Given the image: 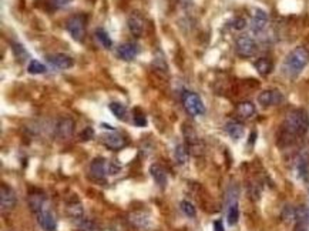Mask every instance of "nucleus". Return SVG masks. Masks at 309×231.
Listing matches in <instances>:
<instances>
[{"label": "nucleus", "mask_w": 309, "mask_h": 231, "mask_svg": "<svg viewBox=\"0 0 309 231\" xmlns=\"http://www.w3.org/2000/svg\"><path fill=\"white\" fill-rule=\"evenodd\" d=\"M246 27V20H245L244 17H235L234 20H232V29H235V30H243Z\"/></svg>", "instance_id": "nucleus-33"}, {"label": "nucleus", "mask_w": 309, "mask_h": 231, "mask_svg": "<svg viewBox=\"0 0 309 231\" xmlns=\"http://www.w3.org/2000/svg\"><path fill=\"white\" fill-rule=\"evenodd\" d=\"M29 206L33 210L34 214H37L39 211H42L44 208V196L42 193L39 194H30L29 196Z\"/></svg>", "instance_id": "nucleus-23"}, {"label": "nucleus", "mask_w": 309, "mask_h": 231, "mask_svg": "<svg viewBox=\"0 0 309 231\" xmlns=\"http://www.w3.org/2000/svg\"><path fill=\"white\" fill-rule=\"evenodd\" d=\"M90 173L94 179L103 180L109 174V164L106 163V160L103 157L94 159L90 164Z\"/></svg>", "instance_id": "nucleus-15"}, {"label": "nucleus", "mask_w": 309, "mask_h": 231, "mask_svg": "<svg viewBox=\"0 0 309 231\" xmlns=\"http://www.w3.org/2000/svg\"><path fill=\"white\" fill-rule=\"evenodd\" d=\"M101 141L107 149L114 150V151H118V150L124 149L127 146V139H124L121 134L115 132L107 133V134L101 136Z\"/></svg>", "instance_id": "nucleus-8"}, {"label": "nucleus", "mask_w": 309, "mask_h": 231, "mask_svg": "<svg viewBox=\"0 0 309 231\" xmlns=\"http://www.w3.org/2000/svg\"><path fill=\"white\" fill-rule=\"evenodd\" d=\"M254 66H255L257 71L260 73L261 76H268V74H271V71L274 70V63H272L269 59H266V57H261V59H258V60L254 63Z\"/></svg>", "instance_id": "nucleus-21"}, {"label": "nucleus", "mask_w": 309, "mask_h": 231, "mask_svg": "<svg viewBox=\"0 0 309 231\" xmlns=\"http://www.w3.org/2000/svg\"><path fill=\"white\" fill-rule=\"evenodd\" d=\"M150 174H151V177L155 182V184H158L161 188H164L167 185L168 176H167V171L164 170L163 165L151 164V167H150Z\"/></svg>", "instance_id": "nucleus-17"}, {"label": "nucleus", "mask_w": 309, "mask_h": 231, "mask_svg": "<svg viewBox=\"0 0 309 231\" xmlns=\"http://www.w3.org/2000/svg\"><path fill=\"white\" fill-rule=\"evenodd\" d=\"M296 168H298V174H299V177H301V179H304V180H308L309 162L307 157H301V159L298 160V165H296Z\"/></svg>", "instance_id": "nucleus-26"}, {"label": "nucleus", "mask_w": 309, "mask_h": 231, "mask_svg": "<svg viewBox=\"0 0 309 231\" xmlns=\"http://www.w3.org/2000/svg\"><path fill=\"white\" fill-rule=\"evenodd\" d=\"M94 137V130L91 127H86L82 133H80V140L83 141H87V140H91Z\"/></svg>", "instance_id": "nucleus-34"}, {"label": "nucleus", "mask_w": 309, "mask_h": 231, "mask_svg": "<svg viewBox=\"0 0 309 231\" xmlns=\"http://www.w3.org/2000/svg\"><path fill=\"white\" fill-rule=\"evenodd\" d=\"M214 229H215V231H225L224 230V226H222V221H221V220H217V221L214 223Z\"/></svg>", "instance_id": "nucleus-36"}, {"label": "nucleus", "mask_w": 309, "mask_h": 231, "mask_svg": "<svg viewBox=\"0 0 309 231\" xmlns=\"http://www.w3.org/2000/svg\"><path fill=\"white\" fill-rule=\"evenodd\" d=\"M127 26H129V30L132 33V36H135V37H143L146 33V19L138 13H132L129 17Z\"/></svg>", "instance_id": "nucleus-10"}, {"label": "nucleus", "mask_w": 309, "mask_h": 231, "mask_svg": "<svg viewBox=\"0 0 309 231\" xmlns=\"http://www.w3.org/2000/svg\"><path fill=\"white\" fill-rule=\"evenodd\" d=\"M174 156H176V160H177V163H178V164H185V163H187L188 153H187V150H185V147H184V146L178 144V146L176 147Z\"/></svg>", "instance_id": "nucleus-30"}, {"label": "nucleus", "mask_w": 309, "mask_h": 231, "mask_svg": "<svg viewBox=\"0 0 309 231\" xmlns=\"http://www.w3.org/2000/svg\"><path fill=\"white\" fill-rule=\"evenodd\" d=\"M181 210H182V213L187 215V217H190V218H194L197 215V210L196 207L190 203V201H187V200H182L181 201Z\"/></svg>", "instance_id": "nucleus-29"}, {"label": "nucleus", "mask_w": 309, "mask_h": 231, "mask_svg": "<svg viewBox=\"0 0 309 231\" xmlns=\"http://www.w3.org/2000/svg\"><path fill=\"white\" fill-rule=\"evenodd\" d=\"M235 50L240 57H252L257 53V43L249 36H241L235 42Z\"/></svg>", "instance_id": "nucleus-5"}, {"label": "nucleus", "mask_w": 309, "mask_h": 231, "mask_svg": "<svg viewBox=\"0 0 309 231\" xmlns=\"http://www.w3.org/2000/svg\"><path fill=\"white\" fill-rule=\"evenodd\" d=\"M182 106L185 109V112L193 117H198L205 113V106L202 103L201 97L194 93V92H184L182 93Z\"/></svg>", "instance_id": "nucleus-3"}, {"label": "nucleus", "mask_w": 309, "mask_h": 231, "mask_svg": "<svg viewBox=\"0 0 309 231\" xmlns=\"http://www.w3.org/2000/svg\"><path fill=\"white\" fill-rule=\"evenodd\" d=\"M295 231H309V210L298 207L295 213Z\"/></svg>", "instance_id": "nucleus-16"}, {"label": "nucleus", "mask_w": 309, "mask_h": 231, "mask_svg": "<svg viewBox=\"0 0 309 231\" xmlns=\"http://www.w3.org/2000/svg\"><path fill=\"white\" fill-rule=\"evenodd\" d=\"M67 214L70 215L71 218H74V220H80V218H83L84 210H83L82 203L77 201V200H73V201L67 203Z\"/></svg>", "instance_id": "nucleus-22"}, {"label": "nucleus", "mask_w": 309, "mask_h": 231, "mask_svg": "<svg viewBox=\"0 0 309 231\" xmlns=\"http://www.w3.org/2000/svg\"><path fill=\"white\" fill-rule=\"evenodd\" d=\"M240 218V210H238V203H229L228 204V211H227V221L229 226H235L238 223Z\"/></svg>", "instance_id": "nucleus-24"}, {"label": "nucleus", "mask_w": 309, "mask_h": 231, "mask_svg": "<svg viewBox=\"0 0 309 231\" xmlns=\"http://www.w3.org/2000/svg\"><path fill=\"white\" fill-rule=\"evenodd\" d=\"M47 62H49L51 66L62 69V70L71 69V67L74 66L73 57H70L68 54H65V53H56V54L47 56Z\"/></svg>", "instance_id": "nucleus-12"}, {"label": "nucleus", "mask_w": 309, "mask_h": 231, "mask_svg": "<svg viewBox=\"0 0 309 231\" xmlns=\"http://www.w3.org/2000/svg\"><path fill=\"white\" fill-rule=\"evenodd\" d=\"M109 109H110V112H111V113H113L117 118H121V120H124V118H126L127 109H126V106H124V104L117 103V101H113V103H110V104H109Z\"/></svg>", "instance_id": "nucleus-25"}, {"label": "nucleus", "mask_w": 309, "mask_h": 231, "mask_svg": "<svg viewBox=\"0 0 309 231\" xmlns=\"http://www.w3.org/2000/svg\"><path fill=\"white\" fill-rule=\"evenodd\" d=\"M284 127L291 136H304L309 129L308 113L302 109L289 112L285 118Z\"/></svg>", "instance_id": "nucleus-2"}, {"label": "nucleus", "mask_w": 309, "mask_h": 231, "mask_svg": "<svg viewBox=\"0 0 309 231\" xmlns=\"http://www.w3.org/2000/svg\"><path fill=\"white\" fill-rule=\"evenodd\" d=\"M16 194L12 190V187H9L7 184L1 183L0 184V206H1V210L3 211L13 210L15 206H16Z\"/></svg>", "instance_id": "nucleus-7"}, {"label": "nucleus", "mask_w": 309, "mask_h": 231, "mask_svg": "<svg viewBox=\"0 0 309 231\" xmlns=\"http://www.w3.org/2000/svg\"><path fill=\"white\" fill-rule=\"evenodd\" d=\"M225 132L232 140H240L244 136V126L238 121H228L225 124Z\"/></svg>", "instance_id": "nucleus-20"}, {"label": "nucleus", "mask_w": 309, "mask_h": 231, "mask_svg": "<svg viewBox=\"0 0 309 231\" xmlns=\"http://www.w3.org/2000/svg\"><path fill=\"white\" fill-rule=\"evenodd\" d=\"M309 63V50L304 46H298L287 56L284 70L289 77L298 76Z\"/></svg>", "instance_id": "nucleus-1"}, {"label": "nucleus", "mask_w": 309, "mask_h": 231, "mask_svg": "<svg viewBox=\"0 0 309 231\" xmlns=\"http://www.w3.org/2000/svg\"><path fill=\"white\" fill-rule=\"evenodd\" d=\"M27 70H29L30 74H43V73H46L47 69H46V66H44L43 63H40L39 60H32V62L29 63Z\"/></svg>", "instance_id": "nucleus-28"}, {"label": "nucleus", "mask_w": 309, "mask_h": 231, "mask_svg": "<svg viewBox=\"0 0 309 231\" xmlns=\"http://www.w3.org/2000/svg\"><path fill=\"white\" fill-rule=\"evenodd\" d=\"M73 0H47V3H49L50 7H53V9H62V7H65L67 4H70Z\"/></svg>", "instance_id": "nucleus-32"}, {"label": "nucleus", "mask_w": 309, "mask_h": 231, "mask_svg": "<svg viewBox=\"0 0 309 231\" xmlns=\"http://www.w3.org/2000/svg\"><path fill=\"white\" fill-rule=\"evenodd\" d=\"M268 24V15L262 9H255L251 19V29L254 33H261Z\"/></svg>", "instance_id": "nucleus-13"}, {"label": "nucleus", "mask_w": 309, "mask_h": 231, "mask_svg": "<svg viewBox=\"0 0 309 231\" xmlns=\"http://www.w3.org/2000/svg\"><path fill=\"white\" fill-rule=\"evenodd\" d=\"M37 223L44 231H56L57 230V221L54 215L50 213L47 208H43L42 211L37 213Z\"/></svg>", "instance_id": "nucleus-11"}, {"label": "nucleus", "mask_w": 309, "mask_h": 231, "mask_svg": "<svg viewBox=\"0 0 309 231\" xmlns=\"http://www.w3.org/2000/svg\"><path fill=\"white\" fill-rule=\"evenodd\" d=\"M134 123H135V126H138V127H144V126L147 124L146 116L144 115L134 116Z\"/></svg>", "instance_id": "nucleus-35"}, {"label": "nucleus", "mask_w": 309, "mask_h": 231, "mask_svg": "<svg viewBox=\"0 0 309 231\" xmlns=\"http://www.w3.org/2000/svg\"><path fill=\"white\" fill-rule=\"evenodd\" d=\"M237 113L241 118H251L254 117L255 113H257V109H255V104L252 101H241L238 103L237 106Z\"/></svg>", "instance_id": "nucleus-19"}, {"label": "nucleus", "mask_w": 309, "mask_h": 231, "mask_svg": "<svg viewBox=\"0 0 309 231\" xmlns=\"http://www.w3.org/2000/svg\"><path fill=\"white\" fill-rule=\"evenodd\" d=\"M284 101V94L277 89H266L262 90L258 96V103L262 107H269V106H278Z\"/></svg>", "instance_id": "nucleus-6"}, {"label": "nucleus", "mask_w": 309, "mask_h": 231, "mask_svg": "<svg viewBox=\"0 0 309 231\" xmlns=\"http://www.w3.org/2000/svg\"><path fill=\"white\" fill-rule=\"evenodd\" d=\"M130 220L131 223H132L137 229H140V230H148V229L151 227V220H150V217H148V214H146V213H143V211H134V213H131Z\"/></svg>", "instance_id": "nucleus-18"}, {"label": "nucleus", "mask_w": 309, "mask_h": 231, "mask_svg": "<svg viewBox=\"0 0 309 231\" xmlns=\"http://www.w3.org/2000/svg\"><path fill=\"white\" fill-rule=\"evenodd\" d=\"M86 23L87 17L84 15H74L66 22V29L76 42H83L86 36Z\"/></svg>", "instance_id": "nucleus-4"}, {"label": "nucleus", "mask_w": 309, "mask_h": 231, "mask_svg": "<svg viewBox=\"0 0 309 231\" xmlns=\"http://www.w3.org/2000/svg\"><path fill=\"white\" fill-rule=\"evenodd\" d=\"M138 54V46L131 43V42H127V43H123L117 47V56L121 59V60H126V62H131L137 57Z\"/></svg>", "instance_id": "nucleus-14"}, {"label": "nucleus", "mask_w": 309, "mask_h": 231, "mask_svg": "<svg viewBox=\"0 0 309 231\" xmlns=\"http://www.w3.org/2000/svg\"><path fill=\"white\" fill-rule=\"evenodd\" d=\"M74 127H76V123L73 118L70 117H62L57 124H56V136L62 140H66V139H70L74 133Z\"/></svg>", "instance_id": "nucleus-9"}, {"label": "nucleus", "mask_w": 309, "mask_h": 231, "mask_svg": "<svg viewBox=\"0 0 309 231\" xmlns=\"http://www.w3.org/2000/svg\"><path fill=\"white\" fill-rule=\"evenodd\" d=\"M12 50H13V54H15V57H16L17 60H20V62H23L29 54H27V51H26V49L22 46V45H17V43H15L13 45V47H12Z\"/></svg>", "instance_id": "nucleus-31"}, {"label": "nucleus", "mask_w": 309, "mask_h": 231, "mask_svg": "<svg viewBox=\"0 0 309 231\" xmlns=\"http://www.w3.org/2000/svg\"><path fill=\"white\" fill-rule=\"evenodd\" d=\"M96 37H97L98 42H100L106 49H110V47L113 46V42H111L110 36H109V33H107L104 29H97V30H96Z\"/></svg>", "instance_id": "nucleus-27"}]
</instances>
